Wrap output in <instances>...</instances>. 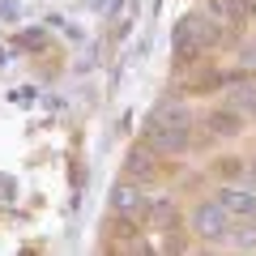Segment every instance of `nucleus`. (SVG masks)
Returning <instances> with one entry per match:
<instances>
[{
  "label": "nucleus",
  "instance_id": "obj_1",
  "mask_svg": "<svg viewBox=\"0 0 256 256\" xmlns=\"http://www.w3.org/2000/svg\"><path fill=\"white\" fill-rule=\"evenodd\" d=\"M146 141L158 150L162 158H184L196 150V116H192V107H184V102H162V107H154V116L146 120Z\"/></svg>",
  "mask_w": 256,
  "mask_h": 256
},
{
  "label": "nucleus",
  "instance_id": "obj_2",
  "mask_svg": "<svg viewBox=\"0 0 256 256\" xmlns=\"http://www.w3.org/2000/svg\"><path fill=\"white\" fill-rule=\"evenodd\" d=\"M235 38H244V34H235V30H226V26H214L210 18H201V13L192 9V13L180 18V26H175V34H171V47H175V60H180L184 68H196V64H205L210 52H222V47H230Z\"/></svg>",
  "mask_w": 256,
  "mask_h": 256
},
{
  "label": "nucleus",
  "instance_id": "obj_3",
  "mask_svg": "<svg viewBox=\"0 0 256 256\" xmlns=\"http://www.w3.org/2000/svg\"><path fill=\"white\" fill-rule=\"evenodd\" d=\"M230 214H226V205L218 201V196H201V201L188 210V218H184V226H188V235L196 239V244H205V248H214V244H226V235H230Z\"/></svg>",
  "mask_w": 256,
  "mask_h": 256
},
{
  "label": "nucleus",
  "instance_id": "obj_4",
  "mask_svg": "<svg viewBox=\"0 0 256 256\" xmlns=\"http://www.w3.org/2000/svg\"><path fill=\"white\" fill-rule=\"evenodd\" d=\"M248 132V116L239 107H230V102H218V107H205L201 116H196V137L201 141H235Z\"/></svg>",
  "mask_w": 256,
  "mask_h": 256
},
{
  "label": "nucleus",
  "instance_id": "obj_5",
  "mask_svg": "<svg viewBox=\"0 0 256 256\" xmlns=\"http://www.w3.org/2000/svg\"><path fill=\"white\" fill-rule=\"evenodd\" d=\"M124 175H128V180H137V184H146V188L158 184V180H162V154H158L146 137L132 141L128 154H124Z\"/></svg>",
  "mask_w": 256,
  "mask_h": 256
},
{
  "label": "nucleus",
  "instance_id": "obj_6",
  "mask_svg": "<svg viewBox=\"0 0 256 256\" xmlns=\"http://www.w3.org/2000/svg\"><path fill=\"white\" fill-rule=\"evenodd\" d=\"M146 184H137V180H128V175H120L116 180V188H111V218H132V222H141V210H146Z\"/></svg>",
  "mask_w": 256,
  "mask_h": 256
},
{
  "label": "nucleus",
  "instance_id": "obj_7",
  "mask_svg": "<svg viewBox=\"0 0 256 256\" xmlns=\"http://www.w3.org/2000/svg\"><path fill=\"white\" fill-rule=\"evenodd\" d=\"M141 222L158 235H171V230L184 226V214H180V201L175 196H146V210H141Z\"/></svg>",
  "mask_w": 256,
  "mask_h": 256
},
{
  "label": "nucleus",
  "instance_id": "obj_8",
  "mask_svg": "<svg viewBox=\"0 0 256 256\" xmlns=\"http://www.w3.org/2000/svg\"><path fill=\"white\" fill-rule=\"evenodd\" d=\"M214 196H218L222 205H226L230 218H244V214H256V188L244 180H222L218 188H214Z\"/></svg>",
  "mask_w": 256,
  "mask_h": 256
},
{
  "label": "nucleus",
  "instance_id": "obj_9",
  "mask_svg": "<svg viewBox=\"0 0 256 256\" xmlns=\"http://www.w3.org/2000/svg\"><path fill=\"white\" fill-rule=\"evenodd\" d=\"M226 102H230V107H239L248 120H256V82H239L235 90H230Z\"/></svg>",
  "mask_w": 256,
  "mask_h": 256
},
{
  "label": "nucleus",
  "instance_id": "obj_10",
  "mask_svg": "<svg viewBox=\"0 0 256 256\" xmlns=\"http://www.w3.org/2000/svg\"><path fill=\"white\" fill-rule=\"evenodd\" d=\"M244 162H248V158L226 154V158H218V162H214V175H218V180H244Z\"/></svg>",
  "mask_w": 256,
  "mask_h": 256
},
{
  "label": "nucleus",
  "instance_id": "obj_11",
  "mask_svg": "<svg viewBox=\"0 0 256 256\" xmlns=\"http://www.w3.org/2000/svg\"><path fill=\"white\" fill-rule=\"evenodd\" d=\"M239 64H244V73L256 68V38H252V43H239Z\"/></svg>",
  "mask_w": 256,
  "mask_h": 256
},
{
  "label": "nucleus",
  "instance_id": "obj_12",
  "mask_svg": "<svg viewBox=\"0 0 256 256\" xmlns=\"http://www.w3.org/2000/svg\"><path fill=\"white\" fill-rule=\"evenodd\" d=\"M230 4H235V9H239V13H244V18H248V22H252V13H256V0H230Z\"/></svg>",
  "mask_w": 256,
  "mask_h": 256
}]
</instances>
